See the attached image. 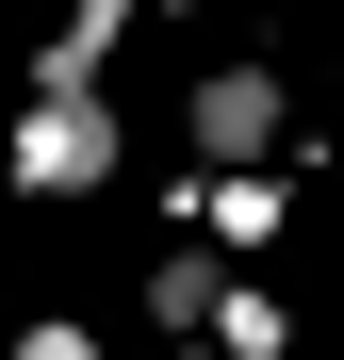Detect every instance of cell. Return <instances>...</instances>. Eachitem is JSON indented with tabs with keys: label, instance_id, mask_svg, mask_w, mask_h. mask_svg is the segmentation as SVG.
Listing matches in <instances>:
<instances>
[{
	"label": "cell",
	"instance_id": "8992f818",
	"mask_svg": "<svg viewBox=\"0 0 344 360\" xmlns=\"http://www.w3.org/2000/svg\"><path fill=\"white\" fill-rule=\"evenodd\" d=\"M213 344L229 360H295V295H279V278H229L213 295Z\"/></svg>",
	"mask_w": 344,
	"mask_h": 360
},
{
	"label": "cell",
	"instance_id": "3957f363",
	"mask_svg": "<svg viewBox=\"0 0 344 360\" xmlns=\"http://www.w3.org/2000/svg\"><path fill=\"white\" fill-rule=\"evenodd\" d=\"M197 229L229 262H262L279 229H295V164H197Z\"/></svg>",
	"mask_w": 344,
	"mask_h": 360
},
{
	"label": "cell",
	"instance_id": "5b68a950",
	"mask_svg": "<svg viewBox=\"0 0 344 360\" xmlns=\"http://www.w3.org/2000/svg\"><path fill=\"white\" fill-rule=\"evenodd\" d=\"M213 295H229V246L197 229V246L148 262V344H213Z\"/></svg>",
	"mask_w": 344,
	"mask_h": 360
},
{
	"label": "cell",
	"instance_id": "ba28073f",
	"mask_svg": "<svg viewBox=\"0 0 344 360\" xmlns=\"http://www.w3.org/2000/svg\"><path fill=\"white\" fill-rule=\"evenodd\" d=\"M164 360H229V344H164Z\"/></svg>",
	"mask_w": 344,
	"mask_h": 360
},
{
	"label": "cell",
	"instance_id": "277c9868",
	"mask_svg": "<svg viewBox=\"0 0 344 360\" xmlns=\"http://www.w3.org/2000/svg\"><path fill=\"white\" fill-rule=\"evenodd\" d=\"M132 17H164V0H66V17L33 33V82H115V49H132Z\"/></svg>",
	"mask_w": 344,
	"mask_h": 360
},
{
	"label": "cell",
	"instance_id": "6da1fadb",
	"mask_svg": "<svg viewBox=\"0 0 344 360\" xmlns=\"http://www.w3.org/2000/svg\"><path fill=\"white\" fill-rule=\"evenodd\" d=\"M115 164H132L115 82H17V131H0V180L17 197H98Z\"/></svg>",
	"mask_w": 344,
	"mask_h": 360
},
{
	"label": "cell",
	"instance_id": "52a82bcc",
	"mask_svg": "<svg viewBox=\"0 0 344 360\" xmlns=\"http://www.w3.org/2000/svg\"><path fill=\"white\" fill-rule=\"evenodd\" d=\"M0 360H115V344H98L82 311H17V344H0Z\"/></svg>",
	"mask_w": 344,
	"mask_h": 360
},
{
	"label": "cell",
	"instance_id": "7a4b0ae2",
	"mask_svg": "<svg viewBox=\"0 0 344 360\" xmlns=\"http://www.w3.org/2000/svg\"><path fill=\"white\" fill-rule=\"evenodd\" d=\"M295 131V82H279V49H213L181 82V164H279Z\"/></svg>",
	"mask_w": 344,
	"mask_h": 360
}]
</instances>
